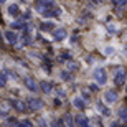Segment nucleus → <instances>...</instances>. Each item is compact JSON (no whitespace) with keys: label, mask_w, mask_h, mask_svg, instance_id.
<instances>
[{"label":"nucleus","mask_w":127,"mask_h":127,"mask_svg":"<svg viewBox=\"0 0 127 127\" xmlns=\"http://www.w3.org/2000/svg\"><path fill=\"white\" fill-rule=\"evenodd\" d=\"M104 99H106L107 102H116V101H117V93L114 89L106 91V93H104Z\"/></svg>","instance_id":"0eeeda50"},{"label":"nucleus","mask_w":127,"mask_h":127,"mask_svg":"<svg viewBox=\"0 0 127 127\" xmlns=\"http://www.w3.org/2000/svg\"><path fill=\"white\" fill-rule=\"evenodd\" d=\"M17 127H33V124L30 121H22L20 124H17Z\"/></svg>","instance_id":"a211bd4d"},{"label":"nucleus","mask_w":127,"mask_h":127,"mask_svg":"<svg viewBox=\"0 0 127 127\" xmlns=\"http://www.w3.org/2000/svg\"><path fill=\"white\" fill-rule=\"evenodd\" d=\"M25 86H27L30 91H36L38 89V84L35 83V79H33V78H25Z\"/></svg>","instance_id":"9d476101"},{"label":"nucleus","mask_w":127,"mask_h":127,"mask_svg":"<svg viewBox=\"0 0 127 127\" xmlns=\"http://www.w3.org/2000/svg\"><path fill=\"white\" fill-rule=\"evenodd\" d=\"M124 83H126V69L121 68V69L116 73V76H114V84L116 86H122Z\"/></svg>","instance_id":"f03ea898"},{"label":"nucleus","mask_w":127,"mask_h":127,"mask_svg":"<svg viewBox=\"0 0 127 127\" xmlns=\"http://www.w3.org/2000/svg\"><path fill=\"white\" fill-rule=\"evenodd\" d=\"M60 122L63 124V127H74V124H73V117H71L69 114H66V116H63Z\"/></svg>","instance_id":"1a4fd4ad"},{"label":"nucleus","mask_w":127,"mask_h":127,"mask_svg":"<svg viewBox=\"0 0 127 127\" xmlns=\"http://www.w3.org/2000/svg\"><path fill=\"white\" fill-rule=\"evenodd\" d=\"M93 78L96 79V83H97L99 86H102V84H106V81H107V73H106L104 68H96L94 73H93Z\"/></svg>","instance_id":"f257e3e1"},{"label":"nucleus","mask_w":127,"mask_h":127,"mask_svg":"<svg viewBox=\"0 0 127 127\" xmlns=\"http://www.w3.org/2000/svg\"><path fill=\"white\" fill-rule=\"evenodd\" d=\"M74 122H76L78 127H89V121H88V117L83 116V114H78V116H76Z\"/></svg>","instance_id":"423d86ee"},{"label":"nucleus","mask_w":127,"mask_h":127,"mask_svg":"<svg viewBox=\"0 0 127 127\" xmlns=\"http://www.w3.org/2000/svg\"><path fill=\"white\" fill-rule=\"evenodd\" d=\"M40 127H46V124H45V121H40Z\"/></svg>","instance_id":"b1692460"},{"label":"nucleus","mask_w":127,"mask_h":127,"mask_svg":"<svg viewBox=\"0 0 127 127\" xmlns=\"http://www.w3.org/2000/svg\"><path fill=\"white\" fill-rule=\"evenodd\" d=\"M111 127H121V126H119L117 122H114V124H112V126H111Z\"/></svg>","instance_id":"393cba45"},{"label":"nucleus","mask_w":127,"mask_h":127,"mask_svg":"<svg viewBox=\"0 0 127 127\" xmlns=\"http://www.w3.org/2000/svg\"><path fill=\"white\" fill-rule=\"evenodd\" d=\"M40 89H41L45 94H50V93L53 91V84L50 83V81H41V83H40Z\"/></svg>","instance_id":"6e6552de"},{"label":"nucleus","mask_w":127,"mask_h":127,"mask_svg":"<svg viewBox=\"0 0 127 127\" xmlns=\"http://www.w3.org/2000/svg\"><path fill=\"white\" fill-rule=\"evenodd\" d=\"M12 27H13V28H23L25 25H23V23H13Z\"/></svg>","instance_id":"5701e85b"},{"label":"nucleus","mask_w":127,"mask_h":127,"mask_svg":"<svg viewBox=\"0 0 127 127\" xmlns=\"http://www.w3.org/2000/svg\"><path fill=\"white\" fill-rule=\"evenodd\" d=\"M51 35H53V40L61 41V40H64V38H66V30L64 28H55L51 32Z\"/></svg>","instance_id":"20e7f679"},{"label":"nucleus","mask_w":127,"mask_h":127,"mask_svg":"<svg viewBox=\"0 0 127 127\" xmlns=\"http://www.w3.org/2000/svg\"><path fill=\"white\" fill-rule=\"evenodd\" d=\"M73 104H74V107H78V109H84V99H81V97H74Z\"/></svg>","instance_id":"4468645a"},{"label":"nucleus","mask_w":127,"mask_h":127,"mask_svg":"<svg viewBox=\"0 0 127 127\" xmlns=\"http://www.w3.org/2000/svg\"><path fill=\"white\" fill-rule=\"evenodd\" d=\"M13 107L17 109V111H20V112H25L27 109H25V106H23V102H20V101H15L13 102Z\"/></svg>","instance_id":"f3484780"},{"label":"nucleus","mask_w":127,"mask_h":127,"mask_svg":"<svg viewBox=\"0 0 127 127\" xmlns=\"http://www.w3.org/2000/svg\"><path fill=\"white\" fill-rule=\"evenodd\" d=\"M53 7H55V2H38L36 3V8L41 12V13H45V12H48V10H51Z\"/></svg>","instance_id":"39448f33"},{"label":"nucleus","mask_w":127,"mask_h":127,"mask_svg":"<svg viewBox=\"0 0 127 127\" xmlns=\"http://www.w3.org/2000/svg\"><path fill=\"white\" fill-rule=\"evenodd\" d=\"M119 117L122 119L124 122H127V107H121L119 109Z\"/></svg>","instance_id":"dca6fc26"},{"label":"nucleus","mask_w":127,"mask_h":127,"mask_svg":"<svg viewBox=\"0 0 127 127\" xmlns=\"http://www.w3.org/2000/svg\"><path fill=\"white\" fill-rule=\"evenodd\" d=\"M7 84V78H5V74H0V86H5Z\"/></svg>","instance_id":"412c9836"},{"label":"nucleus","mask_w":127,"mask_h":127,"mask_svg":"<svg viewBox=\"0 0 127 127\" xmlns=\"http://www.w3.org/2000/svg\"><path fill=\"white\" fill-rule=\"evenodd\" d=\"M43 17H60L61 15V10L56 8V7H53L51 10H48V12H45V13H41Z\"/></svg>","instance_id":"9b49d317"},{"label":"nucleus","mask_w":127,"mask_h":127,"mask_svg":"<svg viewBox=\"0 0 127 127\" xmlns=\"http://www.w3.org/2000/svg\"><path fill=\"white\" fill-rule=\"evenodd\" d=\"M97 107L101 109V112H104V114H109V109H107V107H104V106H102V104H101V102L97 104Z\"/></svg>","instance_id":"6ab92c4d"},{"label":"nucleus","mask_w":127,"mask_h":127,"mask_svg":"<svg viewBox=\"0 0 127 127\" xmlns=\"http://www.w3.org/2000/svg\"><path fill=\"white\" fill-rule=\"evenodd\" d=\"M126 93H127V86H126Z\"/></svg>","instance_id":"a878e982"},{"label":"nucleus","mask_w":127,"mask_h":127,"mask_svg":"<svg viewBox=\"0 0 127 127\" xmlns=\"http://www.w3.org/2000/svg\"><path fill=\"white\" fill-rule=\"evenodd\" d=\"M5 38H7L10 43H17V40H18L17 33H13V32H7V33H5Z\"/></svg>","instance_id":"ddd939ff"},{"label":"nucleus","mask_w":127,"mask_h":127,"mask_svg":"<svg viewBox=\"0 0 127 127\" xmlns=\"http://www.w3.org/2000/svg\"><path fill=\"white\" fill-rule=\"evenodd\" d=\"M40 28L41 30H48V32H53V30H55V25H53L51 22H45V23L40 25Z\"/></svg>","instance_id":"2eb2a0df"},{"label":"nucleus","mask_w":127,"mask_h":127,"mask_svg":"<svg viewBox=\"0 0 127 127\" xmlns=\"http://www.w3.org/2000/svg\"><path fill=\"white\" fill-rule=\"evenodd\" d=\"M51 127H63V126H61V122H60V121H53V122H51Z\"/></svg>","instance_id":"4be33fe9"},{"label":"nucleus","mask_w":127,"mask_h":127,"mask_svg":"<svg viewBox=\"0 0 127 127\" xmlns=\"http://www.w3.org/2000/svg\"><path fill=\"white\" fill-rule=\"evenodd\" d=\"M8 13L12 15V17H18V15H20L18 5H10V7H8Z\"/></svg>","instance_id":"f8f14e48"},{"label":"nucleus","mask_w":127,"mask_h":127,"mask_svg":"<svg viewBox=\"0 0 127 127\" xmlns=\"http://www.w3.org/2000/svg\"><path fill=\"white\" fill-rule=\"evenodd\" d=\"M69 58H71V55H69L68 51H64V53L61 55V58H60V60H61V61H64V60H69Z\"/></svg>","instance_id":"aec40b11"},{"label":"nucleus","mask_w":127,"mask_h":127,"mask_svg":"<svg viewBox=\"0 0 127 127\" xmlns=\"http://www.w3.org/2000/svg\"><path fill=\"white\" fill-rule=\"evenodd\" d=\"M27 104L30 106L32 111H36V109H41L43 107V102L38 97H28V99H27Z\"/></svg>","instance_id":"7ed1b4c3"}]
</instances>
